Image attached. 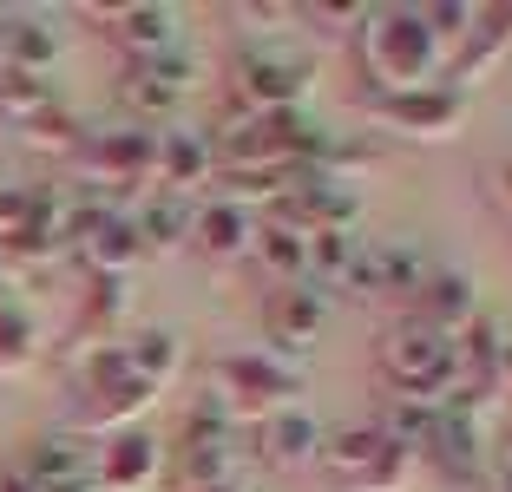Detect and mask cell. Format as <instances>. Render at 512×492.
Listing matches in <instances>:
<instances>
[{
  "label": "cell",
  "mask_w": 512,
  "mask_h": 492,
  "mask_svg": "<svg viewBox=\"0 0 512 492\" xmlns=\"http://www.w3.org/2000/svg\"><path fill=\"white\" fill-rule=\"evenodd\" d=\"M362 73L375 86V99H394V92H427L440 73V46L427 40L421 14L414 7H362Z\"/></svg>",
  "instance_id": "1"
},
{
  "label": "cell",
  "mask_w": 512,
  "mask_h": 492,
  "mask_svg": "<svg viewBox=\"0 0 512 492\" xmlns=\"http://www.w3.org/2000/svg\"><path fill=\"white\" fill-rule=\"evenodd\" d=\"M375 361H381V381H388L401 401H421V407H434L440 394L460 381V368H453V342L447 335H434L427 322H394L388 335L375 342Z\"/></svg>",
  "instance_id": "2"
},
{
  "label": "cell",
  "mask_w": 512,
  "mask_h": 492,
  "mask_svg": "<svg viewBox=\"0 0 512 492\" xmlns=\"http://www.w3.org/2000/svg\"><path fill=\"white\" fill-rule=\"evenodd\" d=\"M217 388H224L230 414H243V420H270V414H289V407H309L302 374L270 361V355H217Z\"/></svg>",
  "instance_id": "3"
},
{
  "label": "cell",
  "mask_w": 512,
  "mask_h": 492,
  "mask_svg": "<svg viewBox=\"0 0 512 492\" xmlns=\"http://www.w3.org/2000/svg\"><path fill=\"white\" fill-rule=\"evenodd\" d=\"M322 466L342 492H394L407 473V453H394L381 440V427H342V433H322Z\"/></svg>",
  "instance_id": "4"
},
{
  "label": "cell",
  "mask_w": 512,
  "mask_h": 492,
  "mask_svg": "<svg viewBox=\"0 0 512 492\" xmlns=\"http://www.w3.org/2000/svg\"><path fill=\"white\" fill-rule=\"evenodd\" d=\"M224 164H296L309 145V119L302 105H276V112H237V119L217 132Z\"/></svg>",
  "instance_id": "5"
},
{
  "label": "cell",
  "mask_w": 512,
  "mask_h": 492,
  "mask_svg": "<svg viewBox=\"0 0 512 492\" xmlns=\"http://www.w3.org/2000/svg\"><path fill=\"white\" fill-rule=\"evenodd\" d=\"M79 394H86V414H79V427L73 433H86V427H106V420H125V414H138V407H151V381L125 361V348H99L92 355V368H86V381H79Z\"/></svg>",
  "instance_id": "6"
},
{
  "label": "cell",
  "mask_w": 512,
  "mask_h": 492,
  "mask_svg": "<svg viewBox=\"0 0 512 492\" xmlns=\"http://www.w3.org/2000/svg\"><path fill=\"white\" fill-rule=\"evenodd\" d=\"M66 204L60 191H0V250L7 256H40L66 243Z\"/></svg>",
  "instance_id": "7"
},
{
  "label": "cell",
  "mask_w": 512,
  "mask_h": 492,
  "mask_svg": "<svg viewBox=\"0 0 512 492\" xmlns=\"http://www.w3.org/2000/svg\"><path fill=\"white\" fill-rule=\"evenodd\" d=\"M178 466H184V492H217V486H230V473H237V427L224 420V407H204V414L184 427Z\"/></svg>",
  "instance_id": "8"
},
{
  "label": "cell",
  "mask_w": 512,
  "mask_h": 492,
  "mask_svg": "<svg viewBox=\"0 0 512 492\" xmlns=\"http://www.w3.org/2000/svg\"><path fill=\"white\" fill-rule=\"evenodd\" d=\"M230 79H237V105L243 112H276V105H296L309 92V60H270L263 46H243L230 60Z\"/></svg>",
  "instance_id": "9"
},
{
  "label": "cell",
  "mask_w": 512,
  "mask_h": 492,
  "mask_svg": "<svg viewBox=\"0 0 512 492\" xmlns=\"http://www.w3.org/2000/svg\"><path fill=\"white\" fill-rule=\"evenodd\" d=\"M368 112H375L388 132L447 138V132H460V119H467V99H460V86H427V92H394V99H375Z\"/></svg>",
  "instance_id": "10"
},
{
  "label": "cell",
  "mask_w": 512,
  "mask_h": 492,
  "mask_svg": "<svg viewBox=\"0 0 512 492\" xmlns=\"http://www.w3.org/2000/svg\"><path fill=\"white\" fill-rule=\"evenodd\" d=\"M92 20L112 33V46H125L132 66L178 53V14H171V7H99Z\"/></svg>",
  "instance_id": "11"
},
{
  "label": "cell",
  "mask_w": 512,
  "mask_h": 492,
  "mask_svg": "<svg viewBox=\"0 0 512 492\" xmlns=\"http://www.w3.org/2000/svg\"><path fill=\"white\" fill-rule=\"evenodd\" d=\"M316 453H322V420L309 407L256 420V460L270 473H302V466H316Z\"/></svg>",
  "instance_id": "12"
},
{
  "label": "cell",
  "mask_w": 512,
  "mask_h": 492,
  "mask_svg": "<svg viewBox=\"0 0 512 492\" xmlns=\"http://www.w3.org/2000/svg\"><path fill=\"white\" fill-rule=\"evenodd\" d=\"M92 466H99V453H92L86 433H46V440H33L27 466L20 473L33 479V486H92Z\"/></svg>",
  "instance_id": "13"
},
{
  "label": "cell",
  "mask_w": 512,
  "mask_h": 492,
  "mask_svg": "<svg viewBox=\"0 0 512 492\" xmlns=\"http://www.w3.org/2000/svg\"><path fill=\"white\" fill-rule=\"evenodd\" d=\"M79 164H86V178L125 191V184H138L158 164V145L145 132H106V138H92V145H79Z\"/></svg>",
  "instance_id": "14"
},
{
  "label": "cell",
  "mask_w": 512,
  "mask_h": 492,
  "mask_svg": "<svg viewBox=\"0 0 512 492\" xmlns=\"http://www.w3.org/2000/svg\"><path fill=\"white\" fill-rule=\"evenodd\" d=\"M184 92H191V60H184V53L125 66V79H119V99L132 105V112H171Z\"/></svg>",
  "instance_id": "15"
},
{
  "label": "cell",
  "mask_w": 512,
  "mask_h": 492,
  "mask_svg": "<svg viewBox=\"0 0 512 492\" xmlns=\"http://www.w3.org/2000/svg\"><path fill=\"white\" fill-rule=\"evenodd\" d=\"M414 322H427L434 335H460L473 322V283L467 276H453V269H434L421 289H414Z\"/></svg>",
  "instance_id": "16"
},
{
  "label": "cell",
  "mask_w": 512,
  "mask_h": 492,
  "mask_svg": "<svg viewBox=\"0 0 512 492\" xmlns=\"http://www.w3.org/2000/svg\"><path fill=\"white\" fill-rule=\"evenodd\" d=\"M92 473L106 479V492H138L151 473H158V440H151L145 427L112 433L106 447H99V466H92Z\"/></svg>",
  "instance_id": "17"
},
{
  "label": "cell",
  "mask_w": 512,
  "mask_h": 492,
  "mask_svg": "<svg viewBox=\"0 0 512 492\" xmlns=\"http://www.w3.org/2000/svg\"><path fill=\"white\" fill-rule=\"evenodd\" d=\"M263 322H270V342L276 348H309L322 335V296H316V289H302V283H289V289H276V296H270Z\"/></svg>",
  "instance_id": "18"
},
{
  "label": "cell",
  "mask_w": 512,
  "mask_h": 492,
  "mask_svg": "<svg viewBox=\"0 0 512 492\" xmlns=\"http://www.w3.org/2000/svg\"><path fill=\"white\" fill-rule=\"evenodd\" d=\"M53 53H60V40H53L46 20H33V14H7V20H0V66H7V73L46 79Z\"/></svg>",
  "instance_id": "19"
},
{
  "label": "cell",
  "mask_w": 512,
  "mask_h": 492,
  "mask_svg": "<svg viewBox=\"0 0 512 492\" xmlns=\"http://www.w3.org/2000/svg\"><path fill=\"white\" fill-rule=\"evenodd\" d=\"M467 53H460V66H453V73L460 79H480L486 66L499 60V53H506L512 46V0H493V7H473V27H467Z\"/></svg>",
  "instance_id": "20"
},
{
  "label": "cell",
  "mask_w": 512,
  "mask_h": 492,
  "mask_svg": "<svg viewBox=\"0 0 512 492\" xmlns=\"http://www.w3.org/2000/svg\"><path fill=\"white\" fill-rule=\"evenodd\" d=\"M427 447L440 453V466H447L453 479L480 473V433H473L467 407H440V414H434V440H427Z\"/></svg>",
  "instance_id": "21"
},
{
  "label": "cell",
  "mask_w": 512,
  "mask_h": 492,
  "mask_svg": "<svg viewBox=\"0 0 512 492\" xmlns=\"http://www.w3.org/2000/svg\"><path fill=\"white\" fill-rule=\"evenodd\" d=\"M191 237L204 256H243L250 250V217H243L237 204H204L191 217Z\"/></svg>",
  "instance_id": "22"
},
{
  "label": "cell",
  "mask_w": 512,
  "mask_h": 492,
  "mask_svg": "<svg viewBox=\"0 0 512 492\" xmlns=\"http://www.w3.org/2000/svg\"><path fill=\"white\" fill-rule=\"evenodd\" d=\"M191 217H197V210L184 204V197L158 191V197H145V210L132 217V230H138V243H145V250H171L178 237H191Z\"/></svg>",
  "instance_id": "23"
},
{
  "label": "cell",
  "mask_w": 512,
  "mask_h": 492,
  "mask_svg": "<svg viewBox=\"0 0 512 492\" xmlns=\"http://www.w3.org/2000/svg\"><path fill=\"white\" fill-rule=\"evenodd\" d=\"M151 171L165 178L171 197H184L197 178H204V171H211V145H204V138H191V132H171L165 145H158V164H151Z\"/></svg>",
  "instance_id": "24"
},
{
  "label": "cell",
  "mask_w": 512,
  "mask_h": 492,
  "mask_svg": "<svg viewBox=\"0 0 512 492\" xmlns=\"http://www.w3.org/2000/svg\"><path fill=\"white\" fill-rule=\"evenodd\" d=\"M289 171H296V164H224V171H217V184H224V197L237 210H243V197L283 204V197H289Z\"/></svg>",
  "instance_id": "25"
},
{
  "label": "cell",
  "mask_w": 512,
  "mask_h": 492,
  "mask_svg": "<svg viewBox=\"0 0 512 492\" xmlns=\"http://www.w3.org/2000/svg\"><path fill=\"white\" fill-rule=\"evenodd\" d=\"M302 250H309V237L289 230V224H263V230H256V256H263L270 276H283V289L302 283Z\"/></svg>",
  "instance_id": "26"
},
{
  "label": "cell",
  "mask_w": 512,
  "mask_h": 492,
  "mask_svg": "<svg viewBox=\"0 0 512 492\" xmlns=\"http://www.w3.org/2000/svg\"><path fill=\"white\" fill-rule=\"evenodd\" d=\"M53 86H46V79H33V73H7V66H0V112H7V119L14 125H27V119H40V112H53Z\"/></svg>",
  "instance_id": "27"
},
{
  "label": "cell",
  "mask_w": 512,
  "mask_h": 492,
  "mask_svg": "<svg viewBox=\"0 0 512 492\" xmlns=\"http://www.w3.org/2000/svg\"><path fill=\"white\" fill-rule=\"evenodd\" d=\"M434 414H440V407L401 401V407H394L388 420H375V427H381V440H388L394 453H407V447H427V440H434Z\"/></svg>",
  "instance_id": "28"
},
{
  "label": "cell",
  "mask_w": 512,
  "mask_h": 492,
  "mask_svg": "<svg viewBox=\"0 0 512 492\" xmlns=\"http://www.w3.org/2000/svg\"><path fill=\"white\" fill-rule=\"evenodd\" d=\"M125 361H132V368L145 374L151 388H158V381L178 368V335H171V328H151V335H138V342L125 348Z\"/></svg>",
  "instance_id": "29"
},
{
  "label": "cell",
  "mask_w": 512,
  "mask_h": 492,
  "mask_svg": "<svg viewBox=\"0 0 512 492\" xmlns=\"http://www.w3.org/2000/svg\"><path fill=\"white\" fill-rule=\"evenodd\" d=\"M375 269H381V289H421L434 269H427L421 250H401V243H381L375 250Z\"/></svg>",
  "instance_id": "30"
},
{
  "label": "cell",
  "mask_w": 512,
  "mask_h": 492,
  "mask_svg": "<svg viewBox=\"0 0 512 492\" xmlns=\"http://www.w3.org/2000/svg\"><path fill=\"white\" fill-rule=\"evenodd\" d=\"M348 237L342 230H316V237H309V250H302V269H309V276H322V283H342L348 276Z\"/></svg>",
  "instance_id": "31"
},
{
  "label": "cell",
  "mask_w": 512,
  "mask_h": 492,
  "mask_svg": "<svg viewBox=\"0 0 512 492\" xmlns=\"http://www.w3.org/2000/svg\"><path fill=\"white\" fill-rule=\"evenodd\" d=\"M414 14H421V27H427L434 46L467 40V27H473V7H460V0H434V7H414Z\"/></svg>",
  "instance_id": "32"
},
{
  "label": "cell",
  "mask_w": 512,
  "mask_h": 492,
  "mask_svg": "<svg viewBox=\"0 0 512 492\" xmlns=\"http://www.w3.org/2000/svg\"><path fill=\"white\" fill-rule=\"evenodd\" d=\"M27 355H33V322H27V309L0 302V368H20Z\"/></svg>",
  "instance_id": "33"
},
{
  "label": "cell",
  "mask_w": 512,
  "mask_h": 492,
  "mask_svg": "<svg viewBox=\"0 0 512 492\" xmlns=\"http://www.w3.org/2000/svg\"><path fill=\"white\" fill-rule=\"evenodd\" d=\"M302 20H316V27H362V7L342 0V7H302Z\"/></svg>",
  "instance_id": "34"
},
{
  "label": "cell",
  "mask_w": 512,
  "mask_h": 492,
  "mask_svg": "<svg viewBox=\"0 0 512 492\" xmlns=\"http://www.w3.org/2000/svg\"><path fill=\"white\" fill-rule=\"evenodd\" d=\"M0 492H40V486H33L20 466H7V473H0Z\"/></svg>",
  "instance_id": "35"
},
{
  "label": "cell",
  "mask_w": 512,
  "mask_h": 492,
  "mask_svg": "<svg viewBox=\"0 0 512 492\" xmlns=\"http://www.w3.org/2000/svg\"><path fill=\"white\" fill-rule=\"evenodd\" d=\"M499 381H506V388H512V342L499 348Z\"/></svg>",
  "instance_id": "36"
},
{
  "label": "cell",
  "mask_w": 512,
  "mask_h": 492,
  "mask_svg": "<svg viewBox=\"0 0 512 492\" xmlns=\"http://www.w3.org/2000/svg\"><path fill=\"white\" fill-rule=\"evenodd\" d=\"M493 492H512V453H506V466H499V486Z\"/></svg>",
  "instance_id": "37"
},
{
  "label": "cell",
  "mask_w": 512,
  "mask_h": 492,
  "mask_svg": "<svg viewBox=\"0 0 512 492\" xmlns=\"http://www.w3.org/2000/svg\"><path fill=\"white\" fill-rule=\"evenodd\" d=\"M40 492H92V486H40Z\"/></svg>",
  "instance_id": "38"
},
{
  "label": "cell",
  "mask_w": 512,
  "mask_h": 492,
  "mask_svg": "<svg viewBox=\"0 0 512 492\" xmlns=\"http://www.w3.org/2000/svg\"><path fill=\"white\" fill-rule=\"evenodd\" d=\"M506 191H512V164H506Z\"/></svg>",
  "instance_id": "39"
},
{
  "label": "cell",
  "mask_w": 512,
  "mask_h": 492,
  "mask_svg": "<svg viewBox=\"0 0 512 492\" xmlns=\"http://www.w3.org/2000/svg\"><path fill=\"white\" fill-rule=\"evenodd\" d=\"M0 302H7V283H0Z\"/></svg>",
  "instance_id": "40"
},
{
  "label": "cell",
  "mask_w": 512,
  "mask_h": 492,
  "mask_svg": "<svg viewBox=\"0 0 512 492\" xmlns=\"http://www.w3.org/2000/svg\"><path fill=\"white\" fill-rule=\"evenodd\" d=\"M217 492H237V486H217Z\"/></svg>",
  "instance_id": "41"
},
{
  "label": "cell",
  "mask_w": 512,
  "mask_h": 492,
  "mask_svg": "<svg viewBox=\"0 0 512 492\" xmlns=\"http://www.w3.org/2000/svg\"><path fill=\"white\" fill-rule=\"evenodd\" d=\"M0 20H7V14H0Z\"/></svg>",
  "instance_id": "42"
}]
</instances>
